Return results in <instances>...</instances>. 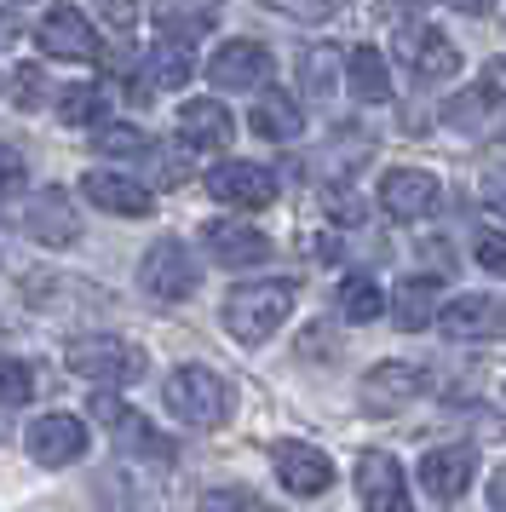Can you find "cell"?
Returning <instances> with one entry per match:
<instances>
[{
	"label": "cell",
	"instance_id": "cell-1",
	"mask_svg": "<svg viewBox=\"0 0 506 512\" xmlns=\"http://www.w3.org/2000/svg\"><path fill=\"white\" fill-rule=\"evenodd\" d=\"M294 300H299V288L288 277L242 282V288H230V300H225V328L242 340V346H259V340H271L276 328L288 323Z\"/></svg>",
	"mask_w": 506,
	"mask_h": 512
},
{
	"label": "cell",
	"instance_id": "cell-2",
	"mask_svg": "<svg viewBox=\"0 0 506 512\" xmlns=\"http://www.w3.org/2000/svg\"><path fill=\"white\" fill-rule=\"evenodd\" d=\"M161 397H167V409H173L184 426H202V432L225 426L230 403H236V397H230V386H225V374H213L207 363H179V369L167 374Z\"/></svg>",
	"mask_w": 506,
	"mask_h": 512
},
{
	"label": "cell",
	"instance_id": "cell-3",
	"mask_svg": "<svg viewBox=\"0 0 506 512\" xmlns=\"http://www.w3.org/2000/svg\"><path fill=\"white\" fill-rule=\"evenodd\" d=\"M64 363L87 386H133L144 374V346L121 340V334H81L64 346Z\"/></svg>",
	"mask_w": 506,
	"mask_h": 512
},
{
	"label": "cell",
	"instance_id": "cell-4",
	"mask_svg": "<svg viewBox=\"0 0 506 512\" xmlns=\"http://www.w3.org/2000/svg\"><path fill=\"white\" fill-rule=\"evenodd\" d=\"M138 282H144V294L150 300H190L196 294V259L184 242H156L150 254L138 259Z\"/></svg>",
	"mask_w": 506,
	"mask_h": 512
},
{
	"label": "cell",
	"instance_id": "cell-5",
	"mask_svg": "<svg viewBox=\"0 0 506 512\" xmlns=\"http://www.w3.org/2000/svg\"><path fill=\"white\" fill-rule=\"evenodd\" d=\"M437 202H443V185L420 167H391L380 179V208L397 219V225H414V219H432Z\"/></svg>",
	"mask_w": 506,
	"mask_h": 512
},
{
	"label": "cell",
	"instance_id": "cell-6",
	"mask_svg": "<svg viewBox=\"0 0 506 512\" xmlns=\"http://www.w3.org/2000/svg\"><path fill=\"white\" fill-rule=\"evenodd\" d=\"M207 196L225 208H271L276 202V173L259 162H219L207 173Z\"/></svg>",
	"mask_w": 506,
	"mask_h": 512
},
{
	"label": "cell",
	"instance_id": "cell-7",
	"mask_svg": "<svg viewBox=\"0 0 506 512\" xmlns=\"http://www.w3.org/2000/svg\"><path fill=\"white\" fill-rule=\"evenodd\" d=\"M207 81L219 93H253V87L271 81V52L259 47V41H225L207 58Z\"/></svg>",
	"mask_w": 506,
	"mask_h": 512
},
{
	"label": "cell",
	"instance_id": "cell-8",
	"mask_svg": "<svg viewBox=\"0 0 506 512\" xmlns=\"http://www.w3.org/2000/svg\"><path fill=\"white\" fill-rule=\"evenodd\" d=\"M478 478V455L466 443H443V449H426L420 455V489L432 501H460Z\"/></svg>",
	"mask_w": 506,
	"mask_h": 512
},
{
	"label": "cell",
	"instance_id": "cell-9",
	"mask_svg": "<svg viewBox=\"0 0 506 512\" xmlns=\"http://www.w3.org/2000/svg\"><path fill=\"white\" fill-rule=\"evenodd\" d=\"M437 328L449 340H501L506 334V305L495 294H460L437 311Z\"/></svg>",
	"mask_w": 506,
	"mask_h": 512
},
{
	"label": "cell",
	"instance_id": "cell-10",
	"mask_svg": "<svg viewBox=\"0 0 506 512\" xmlns=\"http://www.w3.org/2000/svg\"><path fill=\"white\" fill-rule=\"evenodd\" d=\"M23 449L35 455L41 466H69L81 449H87V426L64 409H52V415L29 420V432H23Z\"/></svg>",
	"mask_w": 506,
	"mask_h": 512
},
{
	"label": "cell",
	"instance_id": "cell-11",
	"mask_svg": "<svg viewBox=\"0 0 506 512\" xmlns=\"http://www.w3.org/2000/svg\"><path fill=\"white\" fill-rule=\"evenodd\" d=\"M41 52L46 58H64V64L98 58V35H92L87 12H81V6H52L41 18Z\"/></svg>",
	"mask_w": 506,
	"mask_h": 512
},
{
	"label": "cell",
	"instance_id": "cell-12",
	"mask_svg": "<svg viewBox=\"0 0 506 512\" xmlns=\"http://www.w3.org/2000/svg\"><path fill=\"white\" fill-rule=\"evenodd\" d=\"M357 495H363V512H414L409 507V484H403V466L368 449L357 461Z\"/></svg>",
	"mask_w": 506,
	"mask_h": 512
},
{
	"label": "cell",
	"instance_id": "cell-13",
	"mask_svg": "<svg viewBox=\"0 0 506 512\" xmlns=\"http://www.w3.org/2000/svg\"><path fill=\"white\" fill-rule=\"evenodd\" d=\"M397 52H403V64H409L420 81H449V75L460 70V52H455V41L443 35V29H432V24H414V29H403V41H397Z\"/></svg>",
	"mask_w": 506,
	"mask_h": 512
},
{
	"label": "cell",
	"instance_id": "cell-14",
	"mask_svg": "<svg viewBox=\"0 0 506 512\" xmlns=\"http://www.w3.org/2000/svg\"><path fill=\"white\" fill-rule=\"evenodd\" d=\"M420 392H426V374L409 369V363H380V369L363 374V409L368 415H397V409H409Z\"/></svg>",
	"mask_w": 506,
	"mask_h": 512
},
{
	"label": "cell",
	"instance_id": "cell-15",
	"mask_svg": "<svg viewBox=\"0 0 506 512\" xmlns=\"http://www.w3.org/2000/svg\"><path fill=\"white\" fill-rule=\"evenodd\" d=\"M276 478L282 489H294V495H322V489H334V461L311 449V443H276Z\"/></svg>",
	"mask_w": 506,
	"mask_h": 512
},
{
	"label": "cell",
	"instance_id": "cell-16",
	"mask_svg": "<svg viewBox=\"0 0 506 512\" xmlns=\"http://www.w3.org/2000/svg\"><path fill=\"white\" fill-rule=\"evenodd\" d=\"M81 196H87L92 208L121 213V219H150L156 213V196L138 185V179H127V173H87L81 179Z\"/></svg>",
	"mask_w": 506,
	"mask_h": 512
},
{
	"label": "cell",
	"instance_id": "cell-17",
	"mask_svg": "<svg viewBox=\"0 0 506 512\" xmlns=\"http://www.w3.org/2000/svg\"><path fill=\"white\" fill-rule=\"evenodd\" d=\"M202 248L219 265H259V259H271V236L236 225V219H213V225H202Z\"/></svg>",
	"mask_w": 506,
	"mask_h": 512
},
{
	"label": "cell",
	"instance_id": "cell-18",
	"mask_svg": "<svg viewBox=\"0 0 506 512\" xmlns=\"http://www.w3.org/2000/svg\"><path fill=\"white\" fill-rule=\"evenodd\" d=\"M230 133H236V121H230V110L219 104V98H190L179 110V139L184 150H225Z\"/></svg>",
	"mask_w": 506,
	"mask_h": 512
},
{
	"label": "cell",
	"instance_id": "cell-19",
	"mask_svg": "<svg viewBox=\"0 0 506 512\" xmlns=\"http://www.w3.org/2000/svg\"><path fill=\"white\" fill-rule=\"evenodd\" d=\"M449 121H455L460 133H472V139H489V133H501L506 127V98L495 81H483V87H472V93H460L455 104H449Z\"/></svg>",
	"mask_w": 506,
	"mask_h": 512
},
{
	"label": "cell",
	"instance_id": "cell-20",
	"mask_svg": "<svg viewBox=\"0 0 506 512\" xmlns=\"http://www.w3.org/2000/svg\"><path fill=\"white\" fill-rule=\"evenodd\" d=\"M345 81H351V98H363V104H386L391 98L386 52L380 47H351L345 52Z\"/></svg>",
	"mask_w": 506,
	"mask_h": 512
},
{
	"label": "cell",
	"instance_id": "cell-21",
	"mask_svg": "<svg viewBox=\"0 0 506 512\" xmlns=\"http://www.w3.org/2000/svg\"><path fill=\"white\" fill-rule=\"evenodd\" d=\"M213 18H219L213 0H156L161 41H196L202 29H213Z\"/></svg>",
	"mask_w": 506,
	"mask_h": 512
},
{
	"label": "cell",
	"instance_id": "cell-22",
	"mask_svg": "<svg viewBox=\"0 0 506 512\" xmlns=\"http://www.w3.org/2000/svg\"><path fill=\"white\" fill-rule=\"evenodd\" d=\"M104 415H110V432H115V443H121V455L173 461V443L161 438L156 426H144V415H127V409H115V403H104Z\"/></svg>",
	"mask_w": 506,
	"mask_h": 512
},
{
	"label": "cell",
	"instance_id": "cell-23",
	"mask_svg": "<svg viewBox=\"0 0 506 512\" xmlns=\"http://www.w3.org/2000/svg\"><path fill=\"white\" fill-rule=\"evenodd\" d=\"M190 75H196L190 41H156V47H150V64H144V87H150V93H173Z\"/></svg>",
	"mask_w": 506,
	"mask_h": 512
},
{
	"label": "cell",
	"instance_id": "cell-24",
	"mask_svg": "<svg viewBox=\"0 0 506 512\" xmlns=\"http://www.w3.org/2000/svg\"><path fill=\"white\" fill-rule=\"evenodd\" d=\"M253 133L259 139H276V144H288V139H299V127H305V116H299V104L288 93H265L259 104H253Z\"/></svg>",
	"mask_w": 506,
	"mask_h": 512
},
{
	"label": "cell",
	"instance_id": "cell-25",
	"mask_svg": "<svg viewBox=\"0 0 506 512\" xmlns=\"http://www.w3.org/2000/svg\"><path fill=\"white\" fill-rule=\"evenodd\" d=\"M29 236H35V242H52V248H69V242L81 236L75 231V213H69V202L58 190H46L41 202L29 208Z\"/></svg>",
	"mask_w": 506,
	"mask_h": 512
},
{
	"label": "cell",
	"instance_id": "cell-26",
	"mask_svg": "<svg viewBox=\"0 0 506 512\" xmlns=\"http://www.w3.org/2000/svg\"><path fill=\"white\" fill-rule=\"evenodd\" d=\"M432 305H437V282L432 277H409V282H397L391 317H397V328H426L432 323Z\"/></svg>",
	"mask_w": 506,
	"mask_h": 512
},
{
	"label": "cell",
	"instance_id": "cell-27",
	"mask_svg": "<svg viewBox=\"0 0 506 512\" xmlns=\"http://www.w3.org/2000/svg\"><path fill=\"white\" fill-rule=\"evenodd\" d=\"M340 311L351 317V323H374V317L386 311L380 282H374V277H345V282H340Z\"/></svg>",
	"mask_w": 506,
	"mask_h": 512
},
{
	"label": "cell",
	"instance_id": "cell-28",
	"mask_svg": "<svg viewBox=\"0 0 506 512\" xmlns=\"http://www.w3.org/2000/svg\"><path fill=\"white\" fill-rule=\"evenodd\" d=\"M104 110H110V93L104 87H64V98H58V116L69 121V127H92V121H104Z\"/></svg>",
	"mask_w": 506,
	"mask_h": 512
},
{
	"label": "cell",
	"instance_id": "cell-29",
	"mask_svg": "<svg viewBox=\"0 0 506 512\" xmlns=\"http://www.w3.org/2000/svg\"><path fill=\"white\" fill-rule=\"evenodd\" d=\"M92 150H104V156H121V162H144V156H150V139H144L138 127H98Z\"/></svg>",
	"mask_w": 506,
	"mask_h": 512
},
{
	"label": "cell",
	"instance_id": "cell-30",
	"mask_svg": "<svg viewBox=\"0 0 506 512\" xmlns=\"http://www.w3.org/2000/svg\"><path fill=\"white\" fill-rule=\"evenodd\" d=\"M334 58H340L334 47H305L299 52V81H305L311 98H322L328 87H334Z\"/></svg>",
	"mask_w": 506,
	"mask_h": 512
},
{
	"label": "cell",
	"instance_id": "cell-31",
	"mask_svg": "<svg viewBox=\"0 0 506 512\" xmlns=\"http://www.w3.org/2000/svg\"><path fill=\"white\" fill-rule=\"evenodd\" d=\"M29 397H35V374L12 363V357H0V409H18Z\"/></svg>",
	"mask_w": 506,
	"mask_h": 512
},
{
	"label": "cell",
	"instance_id": "cell-32",
	"mask_svg": "<svg viewBox=\"0 0 506 512\" xmlns=\"http://www.w3.org/2000/svg\"><path fill=\"white\" fill-rule=\"evenodd\" d=\"M12 104H18V110H41V104H46V75H41V64H23V70L12 75Z\"/></svg>",
	"mask_w": 506,
	"mask_h": 512
},
{
	"label": "cell",
	"instance_id": "cell-33",
	"mask_svg": "<svg viewBox=\"0 0 506 512\" xmlns=\"http://www.w3.org/2000/svg\"><path fill=\"white\" fill-rule=\"evenodd\" d=\"M202 512H259V501H253L248 489H207Z\"/></svg>",
	"mask_w": 506,
	"mask_h": 512
},
{
	"label": "cell",
	"instance_id": "cell-34",
	"mask_svg": "<svg viewBox=\"0 0 506 512\" xmlns=\"http://www.w3.org/2000/svg\"><path fill=\"white\" fill-rule=\"evenodd\" d=\"M271 12H288V18H305V24H322L334 12V0H265Z\"/></svg>",
	"mask_w": 506,
	"mask_h": 512
},
{
	"label": "cell",
	"instance_id": "cell-35",
	"mask_svg": "<svg viewBox=\"0 0 506 512\" xmlns=\"http://www.w3.org/2000/svg\"><path fill=\"white\" fill-rule=\"evenodd\" d=\"M478 265L495 271V277H506V231H483L478 236Z\"/></svg>",
	"mask_w": 506,
	"mask_h": 512
},
{
	"label": "cell",
	"instance_id": "cell-36",
	"mask_svg": "<svg viewBox=\"0 0 506 512\" xmlns=\"http://www.w3.org/2000/svg\"><path fill=\"white\" fill-rule=\"evenodd\" d=\"M12 190H23V156L12 144H0V202H6Z\"/></svg>",
	"mask_w": 506,
	"mask_h": 512
},
{
	"label": "cell",
	"instance_id": "cell-37",
	"mask_svg": "<svg viewBox=\"0 0 506 512\" xmlns=\"http://www.w3.org/2000/svg\"><path fill=\"white\" fill-rule=\"evenodd\" d=\"M104 18H110L115 29H133L138 24V6H133V0H104Z\"/></svg>",
	"mask_w": 506,
	"mask_h": 512
},
{
	"label": "cell",
	"instance_id": "cell-38",
	"mask_svg": "<svg viewBox=\"0 0 506 512\" xmlns=\"http://www.w3.org/2000/svg\"><path fill=\"white\" fill-rule=\"evenodd\" d=\"M328 213H334V219H363V208H357L351 196H340V190H328Z\"/></svg>",
	"mask_w": 506,
	"mask_h": 512
},
{
	"label": "cell",
	"instance_id": "cell-39",
	"mask_svg": "<svg viewBox=\"0 0 506 512\" xmlns=\"http://www.w3.org/2000/svg\"><path fill=\"white\" fill-rule=\"evenodd\" d=\"M489 512H506V466L489 478Z\"/></svg>",
	"mask_w": 506,
	"mask_h": 512
},
{
	"label": "cell",
	"instance_id": "cell-40",
	"mask_svg": "<svg viewBox=\"0 0 506 512\" xmlns=\"http://www.w3.org/2000/svg\"><path fill=\"white\" fill-rule=\"evenodd\" d=\"M12 41H18V18L0 6V47H12Z\"/></svg>",
	"mask_w": 506,
	"mask_h": 512
},
{
	"label": "cell",
	"instance_id": "cell-41",
	"mask_svg": "<svg viewBox=\"0 0 506 512\" xmlns=\"http://www.w3.org/2000/svg\"><path fill=\"white\" fill-rule=\"evenodd\" d=\"M449 6H455V12H472V18H483V12H489V0H449Z\"/></svg>",
	"mask_w": 506,
	"mask_h": 512
},
{
	"label": "cell",
	"instance_id": "cell-42",
	"mask_svg": "<svg viewBox=\"0 0 506 512\" xmlns=\"http://www.w3.org/2000/svg\"><path fill=\"white\" fill-rule=\"evenodd\" d=\"M495 208H506V196H495Z\"/></svg>",
	"mask_w": 506,
	"mask_h": 512
},
{
	"label": "cell",
	"instance_id": "cell-43",
	"mask_svg": "<svg viewBox=\"0 0 506 512\" xmlns=\"http://www.w3.org/2000/svg\"><path fill=\"white\" fill-rule=\"evenodd\" d=\"M18 6H23V0H18Z\"/></svg>",
	"mask_w": 506,
	"mask_h": 512
}]
</instances>
